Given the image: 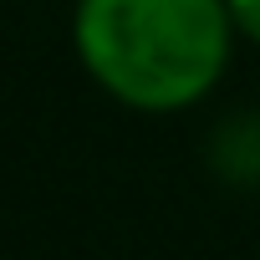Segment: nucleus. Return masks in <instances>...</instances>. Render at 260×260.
Masks as SVG:
<instances>
[{
  "mask_svg": "<svg viewBox=\"0 0 260 260\" xmlns=\"http://www.w3.org/2000/svg\"><path fill=\"white\" fill-rule=\"evenodd\" d=\"M77 56L92 82L138 112L194 107L230 67L224 0H77Z\"/></svg>",
  "mask_w": 260,
  "mask_h": 260,
  "instance_id": "nucleus-1",
  "label": "nucleus"
},
{
  "mask_svg": "<svg viewBox=\"0 0 260 260\" xmlns=\"http://www.w3.org/2000/svg\"><path fill=\"white\" fill-rule=\"evenodd\" d=\"M224 6H230L235 31H240L245 41H255V46H260V0H224Z\"/></svg>",
  "mask_w": 260,
  "mask_h": 260,
  "instance_id": "nucleus-2",
  "label": "nucleus"
}]
</instances>
